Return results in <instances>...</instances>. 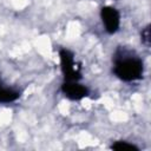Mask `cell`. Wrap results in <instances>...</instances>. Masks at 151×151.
<instances>
[{
    "label": "cell",
    "instance_id": "cell-1",
    "mask_svg": "<svg viewBox=\"0 0 151 151\" xmlns=\"http://www.w3.org/2000/svg\"><path fill=\"white\" fill-rule=\"evenodd\" d=\"M112 72L122 81H137L144 76V63L137 54L118 48L113 57Z\"/></svg>",
    "mask_w": 151,
    "mask_h": 151
},
{
    "label": "cell",
    "instance_id": "cell-2",
    "mask_svg": "<svg viewBox=\"0 0 151 151\" xmlns=\"http://www.w3.org/2000/svg\"><path fill=\"white\" fill-rule=\"evenodd\" d=\"M59 61H60V70L65 81H73L81 79L80 67L78 66L73 52L67 48H61L59 51Z\"/></svg>",
    "mask_w": 151,
    "mask_h": 151
},
{
    "label": "cell",
    "instance_id": "cell-3",
    "mask_svg": "<svg viewBox=\"0 0 151 151\" xmlns=\"http://www.w3.org/2000/svg\"><path fill=\"white\" fill-rule=\"evenodd\" d=\"M103 27L107 34H116L120 27V13L113 6H103L99 12Z\"/></svg>",
    "mask_w": 151,
    "mask_h": 151
},
{
    "label": "cell",
    "instance_id": "cell-4",
    "mask_svg": "<svg viewBox=\"0 0 151 151\" xmlns=\"http://www.w3.org/2000/svg\"><path fill=\"white\" fill-rule=\"evenodd\" d=\"M60 91L70 100L79 101L84 98H86L90 94V90L86 85L81 84L80 80H73V81H65L63 80Z\"/></svg>",
    "mask_w": 151,
    "mask_h": 151
},
{
    "label": "cell",
    "instance_id": "cell-5",
    "mask_svg": "<svg viewBox=\"0 0 151 151\" xmlns=\"http://www.w3.org/2000/svg\"><path fill=\"white\" fill-rule=\"evenodd\" d=\"M20 98V91L0 81V104H11Z\"/></svg>",
    "mask_w": 151,
    "mask_h": 151
},
{
    "label": "cell",
    "instance_id": "cell-6",
    "mask_svg": "<svg viewBox=\"0 0 151 151\" xmlns=\"http://www.w3.org/2000/svg\"><path fill=\"white\" fill-rule=\"evenodd\" d=\"M111 149L117 150V151H139V147L137 145H134L133 143L126 142V140H117L112 143Z\"/></svg>",
    "mask_w": 151,
    "mask_h": 151
},
{
    "label": "cell",
    "instance_id": "cell-7",
    "mask_svg": "<svg viewBox=\"0 0 151 151\" xmlns=\"http://www.w3.org/2000/svg\"><path fill=\"white\" fill-rule=\"evenodd\" d=\"M142 42L145 44L146 46H149V44H150V29H149V26H146L142 31Z\"/></svg>",
    "mask_w": 151,
    "mask_h": 151
}]
</instances>
